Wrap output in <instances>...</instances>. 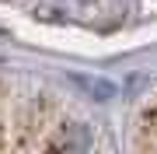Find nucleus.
<instances>
[{"mask_svg":"<svg viewBox=\"0 0 157 154\" xmlns=\"http://www.w3.org/2000/svg\"><path fill=\"white\" fill-rule=\"evenodd\" d=\"M73 84H80L91 98H98V102H108V98H115V84L112 81H105V77H73Z\"/></svg>","mask_w":157,"mask_h":154,"instance_id":"obj_1","label":"nucleus"}]
</instances>
